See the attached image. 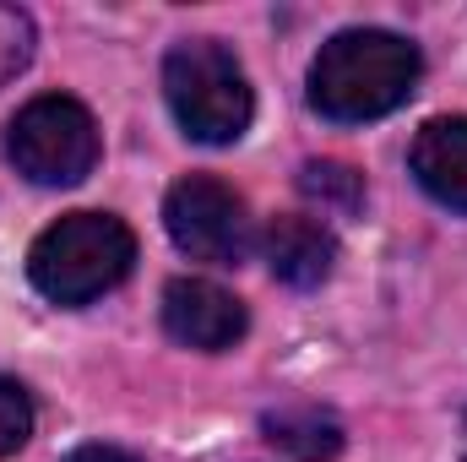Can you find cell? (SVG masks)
I'll return each mask as SVG.
<instances>
[{
	"mask_svg": "<svg viewBox=\"0 0 467 462\" xmlns=\"http://www.w3.org/2000/svg\"><path fill=\"white\" fill-rule=\"evenodd\" d=\"M266 267L288 289H316L337 267V239L316 218H277L266 229Z\"/></svg>",
	"mask_w": 467,
	"mask_h": 462,
	"instance_id": "cell-8",
	"label": "cell"
},
{
	"mask_svg": "<svg viewBox=\"0 0 467 462\" xmlns=\"http://www.w3.org/2000/svg\"><path fill=\"white\" fill-rule=\"evenodd\" d=\"M33 60V16L16 5H0V82H11Z\"/></svg>",
	"mask_w": 467,
	"mask_h": 462,
	"instance_id": "cell-11",
	"label": "cell"
},
{
	"mask_svg": "<svg viewBox=\"0 0 467 462\" xmlns=\"http://www.w3.org/2000/svg\"><path fill=\"white\" fill-rule=\"evenodd\" d=\"M130 261H136V234L115 213H66L33 239L27 278L55 305H88L125 283Z\"/></svg>",
	"mask_w": 467,
	"mask_h": 462,
	"instance_id": "cell-2",
	"label": "cell"
},
{
	"mask_svg": "<svg viewBox=\"0 0 467 462\" xmlns=\"http://www.w3.org/2000/svg\"><path fill=\"white\" fill-rule=\"evenodd\" d=\"M163 224L169 239L196 256V261H213V267H234L244 250H250V213L244 202L234 196L223 180L213 174H191L169 191L163 202Z\"/></svg>",
	"mask_w": 467,
	"mask_h": 462,
	"instance_id": "cell-5",
	"label": "cell"
},
{
	"mask_svg": "<svg viewBox=\"0 0 467 462\" xmlns=\"http://www.w3.org/2000/svg\"><path fill=\"white\" fill-rule=\"evenodd\" d=\"M261 430L277 452H288L299 462H327L343 452V425L321 408H277V414L261 419Z\"/></svg>",
	"mask_w": 467,
	"mask_h": 462,
	"instance_id": "cell-9",
	"label": "cell"
},
{
	"mask_svg": "<svg viewBox=\"0 0 467 462\" xmlns=\"http://www.w3.org/2000/svg\"><path fill=\"white\" fill-rule=\"evenodd\" d=\"M5 158L33 185H77L99 163V125L77 99L44 93L5 125Z\"/></svg>",
	"mask_w": 467,
	"mask_h": 462,
	"instance_id": "cell-4",
	"label": "cell"
},
{
	"mask_svg": "<svg viewBox=\"0 0 467 462\" xmlns=\"http://www.w3.org/2000/svg\"><path fill=\"white\" fill-rule=\"evenodd\" d=\"M163 93H169L174 120L185 125V136H196L207 147L239 142L250 131V115H255L250 82H244L239 60L218 38H185V44H174L169 60H163Z\"/></svg>",
	"mask_w": 467,
	"mask_h": 462,
	"instance_id": "cell-3",
	"label": "cell"
},
{
	"mask_svg": "<svg viewBox=\"0 0 467 462\" xmlns=\"http://www.w3.org/2000/svg\"><path fill=\"white\" fill-rule=\"evenodd\" d=\"M163 327H169L174 343L202 348V353H223V348L244 338L250 316H244V305L229 289H218L207 278H174L163 289Z\"/></svg>",
	"mask_w": 467,
	"mask_h": 462,
	"instance_id": "cell-6",
	"label": "cell"
},
{
	"mask_svg": "<svg viewBox=\"0 0 467 462\" xmlns=\"http://www.w3.org/2000/svg\"><path fill=\"white\" fill-rule=\"evenodd\" d=\"M419 71H424V60L402 33L348 27V33L327 38L321 55L310 60V104L337 125L380 120L413 99Z\"/></svg>",
	"mask_w": 467,
	"mask_h": 462,
	"instance_id": "cell-1",
	"label": "cell"
},
{
	"mask_svg": "<svg viewBox=\"0 0 467 462\" xmlns=\"http://www.w3.org/2000/svg\"><path fill=\"white\" fill-rule=\"evenodd\" d=\"M299 191L305 196H316L321 207H358V196H364V180L353 174L348 163H337V158H316V163H305L299 169Z\"/></svg>",
	"mask_w": 467,
	"mask_h": 462,
	"instance_id": "cell-10",
	"label": "cell"
},
{
	"mask_svg": "<svg viewBox=\"0 0 467 462\" xmlns=\"http://www.w3.org/2000/svg\"><path fill=\"white\" fill-rule=\"evenodd\" d=\"M27 436H33V403L16 381L0 375V457H11Z\"/></svg>",
	"mask_w": 467,
	"mask_h": 462,
	"instance_id": "cell-12",
	"label": "cell"
},
{
	"mask_svg": "<svg viewBox=\"0 0 467 462\" xmlns=\"http://www.w3.org/2000/svg\"><path fill=\"white\" fill-rule=\"evenodd\" d=\"M66 462H136L130 452H119V446H77Z\"/></svg>",
	"mask_w": 467,
	"mask_h": 462,
	"instance_id": "cell-13",
	"label": "cell"
},
{
	"mask_svg": "<svg viewBox=\"0 0 467 462\" xmlns=\"http://www.w3.org/2000/svg\"><path fill=\"white\" fill-rule=\"evenodd\" d=\"M408 163H413L419 185H424L441 207L467 213V115L430 120V125L413 136Z\"/></svg>",
	"mask_w": 467,
	"mask_h": 462,
	"instance_id": "cell-7",
	"label": "cell"
}]
</instances>
